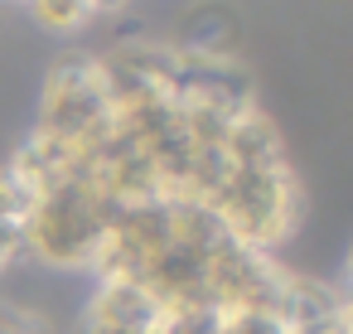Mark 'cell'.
Listing matches in <instances>:
<instances>
[{"label": "cell", "instance_id": "obj_1", "mask_svg": "<svg viewBox=\"0 0 353 334\" xmlns=\"http://www.w3.org/2000/svg\"><path fill=\"white\" fill-rule=\"evenodd\" d=\"M30 257L63 266V271H92L97 247L121 213L107 189L83 170H54L30 184Z\"/></svg>", "mask_w": 353, "mask_h": 334}, {"label": "cell", "instance_id": "obj_2", "mask_svg": "<svg viewBox=\"0 0 353 334\" xmlns=\"http://www.w3.org/2000/svg\"><path fill=\"white\" fill-rule=\"evenodd\" d=\"M218 320H223L218 310L179 315L136 281L97 276L83 310V334H218Z\"/></svg>", "mask_w": 353, "mask_h": 334}, {"label": "cell", "instance_id": "obj_3", "mask_svg": "<svg viewBox=\"0 0 353 334\" xmlns=\"http://www.w3.org/2000/svg\"><path fill=\"white\" fill-rule=\"evenodd\" d=\"M30 184L15 165H0V276L30 257Z\"/></svg>", "mask_w": 353, "mask_h": 334}, {"label": "cell", "instance_id": "obj_4", "mask_svg": "<svg viewBox=\"0 0 353 334\" xmlns=\"http://www.w3.org/2000/svg\"><path fill=\"white\" fill-rule=\"evenodd\" d=\"M25 10L44 25V30H54V35H73V30H83L92 15L83 10V0H25Z\"/></svg>", "mask_w": 353, "mask_h": 334}, {"label": "cell", "instance_id": "obj_5", "mask_svg": "<svg viewBox=\"0 0 353 334\" xmlns=\"http://www.w3.org/2000/svg\"><path fill=\"white\" fill-rule=\"evenodd\" d=\"M15 6H25V0H15Z\"/></svg>", "mask_w": 353, "mask_h": 334}]
</instances>
